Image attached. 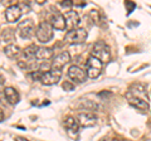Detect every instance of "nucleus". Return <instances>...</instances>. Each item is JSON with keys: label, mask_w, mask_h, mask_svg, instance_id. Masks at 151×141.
Wrapping results in <instances>:
<instances>
[{"label": "nucleus", "mask_w": 151, "mask_h": 141, "mask_svg": "<svg viewBox=\"0 0 151 141\" xmlns=\"http://www.w3.org/2000/svg\"><path fill=\"white\" fill-rule=\"evenodd\" d=\"M32 78L34 81H39L42 84L45 86H52L59 82L60 77H62V72L57 69H50L48 72H40V70H35V72L30 73Z\"/></svg>", "instance_id": "1"}, {"label": "nucleus", "mask_w": 151, "mask_h": 141, "mask_svg": "<svg viewBox=\"0 0 151 141\" xmlns=\"http://www.w3.org/2000/svg\"><path fill=\"white\" fill-rule=\"evenodd\" d=\"M92 57L97 58L101 63H107L111 59V49L105 42L98 40L96 44L93 45V50H92Z\"/></svg>", "instance_id": "2"}, {"label": "nucleus", "mask_w": 151, "mask_h": 141, "mask_svg": "<svg viewBox=\"0 0 151 141\" xmlns=\"http://www.w3.org/2000/svg\"><path fill=\"white\" fill-rule=\"evenodd\" d=\"M35 35L40 43H48L53 38V27L49 22H40L35 29Z\"/></svg>", "instance_id": "3"}, {"label": "nucleus", "mask_w": 151, "mask_h": 141, "mask_svg": "<svg viewBox=\"0 0 151 141\" xmlns=\"http://www.w3.org/2000/svg\"><path fill=\"white\" fill-rule=\"evenodd\" d=\"M88 33L83 28H77L74 30L68 32L64 37V42L67 44H81L83 42H86Z\"/></svg>", "instance_id": "4"}, {"label": "nucleus", "mask_w": 151, "mask_h": 141, "mask_svg": "<svg viewBox=\"0 0 151 141\" xmlns=\"http://www.w3.org/2000/svg\"><path fill=\"white\" fill-rule=\"evenodd\" d=\"M101 70H102V63L98 60L97 58L89 55L87 62H86V73H87V77L88 78H97L98 76L101 74Z\"/></svg>", "instance_id": "5"}, {"label": "nucleus", "mask_w": 151, "mask_h": 141, "mask_svg": "<svg viewBox=\"0 0 151 141\" xmlns=\"http://www.w3.org/2000/svg\"><path fill=\"white\" fill-rule=\"evenodd\" d=\"M35 25L32 19H27L24 22H20L18 24V34L24 39H29L35 34Z\"/></svg>", "instance_id": "6"}, {"label": "nucleus", "mask_w": 151, "mask_h": 141, "mask_svg": "<svg viewBox=\"0 0 151 141\" xmlns=\"http://www.w3.org/2000/svg\"><path fill=\"white\" fill-rule=\"evenodd\" d=\"M68 77L73 83H83L87 79V73L78 65H70L68 68Z\"/></svg>", "instance_id": "7"}, {"label": "nucleus", "mask_w": 151, "mask_h": 141, "mask_svg": "<svg viewBox=\"0 0 151 141\" xmlns=\"http://www.w3.org/2000/svg\"><path fill=\"white\" fill-rule=\"evenodd\" d=\"M77 121L79 126H82V127H92V126L96 125L97 117L91 111H83L77 115Z\"/></svg>", "instance_id": "8"}, {"label": "nucleus", "mask_w": 151, "mask_h": 141, "mask_svg": "<svg viewBox=\"0 0 151 141\" xmlns=\"http://www.w3.org/2000/svg\"><path fill=\"white\" fill-rule=\"evenodd\" d=\"M70 62V55L68 52H60L59 54L54 55L52 58V62H50V67L52 69H57V70H62V68L64 67L65 64H68Z\"/></svg>", "instance_id": "9"}, {"label": "nucleus", "mask_w": 151, "mask_h": 141, "mask_svg": "<svg viewBox=\"0 0 151 141\" xmlns=\"http://www.w3.org/2000/svg\"><path fill=\"white\" fill-rule=\"evenodd\" d=\"M64 22H65V29L68 32L77 29V27L79 24V15L77 12L69 10L64 14Z\"/></svg>", "instance_id": "10"}, {"label": "nucleus", "mask_w": 151, "mask_h": 141, "mask_svg": "<svg viewBox=\"0 0 151 141\" xmlns=\"http://www.w3.org/2000/svg\"><path fill=\"white\" fill-rule=\"evenodd\" d=\"M22 14H23V12H22L20 6H19L18 4H14V5L8 6V9L5 10V18L9 23H15L20 19Z\"/></svg>", "instance_id": "11"}, {"label": "nucleus", "mask_w": 151, "mask_h": 141, "mask_svg": "<svg viewBox=\"0 0 151 141\" xmlns=\"http://www.w3.org/2000/svg\"><path fill=\"white\" fill-rule=\"evenodd\" d=\"M64 127L67 130L68 135L70 137H76V136L78 135V131H79V124L77 119H74V117L69 116L67 119L64 120Z\"/></svg>", "instance_id": "12"}, {"label": "nucleus", "mask_w": 151, "mask_h": 141, "mask_svg": "<svg viewBox=\"0 0 151 141\" xmlns=\"http://www.w3.org/2000/svg\"><path fill=\"white\" fill-rule=\"evenodd\" d=\"M49 23H50V25L53 27V29H57V30H64L65 29L64 15L63 14H60V13H58V12L52 14Z\"/></svg>", "instance_id": "13"}, {"label": "nucleus", "mask_w": 151, "mask_h": 141, "mask_svg": "<svg viewBox=\"0 0 151 141\" xmlns=\"http://www.w3.org/2000/svg\"><path fill=\"white\" fill-rule=\"evenodd\" d=\"M127 96L140 97V98H146V100H147V96H146V86H144V84H141V83H134L129 88Z\"/></svg>", "instance_id": "14"}, {"label": "nucleus", "mask_w": 151, "mask_h": 141, "mask_svg": "<svg viewBox=\"0 0 151 141\" xmlns=\"http://www.w3.org/2000/svg\"><path fill=\"white\" fill-rule=\"evenodd\" d=\"M127 100H129L130 105L134 106L135 109H137L140 111H147L149 110V102L146 98H140V97H132V96H127Z\"/></svg>", "instance_id": "15"}, {"label": "nucleus", "mask_w": 151, "mask_h": 141, "mask_svg": "<svg viewBox=\"0 0 151 141\" xmlns=\"http://www.w3.org/2000/svg\"><path fill=\"white\" fill-rule=\"evenodd\" d=\"M4 96H5L6 101L10 103V105H17V103H19V101H20L19 92L14 87H6L5 90H4Z\"/></svg>", "instance_id": "16"}, {"label": "nucleus", "mask_w": 151, "mask_h": 141, "mask_svg": "<svg viewBox=\"0 0 151 141\" xmlns=\"http://www.w3.org/2000/svg\"><path fill=\"white\" fill-rule=\"evenodd\" d=\"M54 55V52L52 48L48 47H38L37 53H35V59L37 60H48Z\"/></svg>", "instance_id": "17"}, {"label": "nucleus", "mask_w": 151, "mask_h": 141, "mask_svg": "<svg viewBox=\"0 0 151 141\" xmlns=\"http://www.w3.org/2000/svg\"><path fill=\"white\" fill-rule=\"evenodd\" d=\"M4 53H5L6 57L14 59V58H18L19 55L22 54V49L15 44H8L5 48H4Z\"/></svg>", "instance_id": "18"}, {"label": "nucleus", "mask_w": 151, "mask_h": 141, "mask_svg": "<svg viewBox=\"0 0 151 141\" xmlns=\"http://www.w3.org/2000/svg\"><path fill=\"white\" fill-rule=\"evenodd\" d=\"M37 49L38 47L32 44L29 47H27V48L22 52V55L23 58H24L25 60H32V59H35V53H37Z\"/></svg>", "instance_id": "19"}, {"label": "nucleus", "mask_w": 151, "mask_h": 141, "mask_svg": "<svg viewBox=\"0 0 151 141\" xmlns=\"http://www.w3.org/2000/svg\"><path fill=\"white\" fill-rule=\"evenodd\" d=\"M79 107H82V109H84L86 111L93 112L94 110L97 109V105H96V103H93L92 101H84V102L81 103V106H79Z\"/></svg>", "instance_id": "20"}, {"label": "nucleus", "mask_w": 151, "mask_h": 141, "mask_svg": "<svg viewBox=\"0 0 151 141\" xmlns=\"http://www.w3.org/2000/svg\"><path fill=\"white\" fill-rule=\"evenodd\" d=\"M3 39H5V42H12L14 38V32L12 29H8V30H4L3 33Z\"/></svg>", "instance_id": "21"}, {"label": "nucleus", "mask_w": 151, "mask_h": 141, "mask_svg": "<svg viewBox=\"0 0 151 141\" xmlns=\"http://www.w3.org/2000/svg\"><path fill=\"white\" fill-rule=\"evenodd\" d=\"M63 90H65V92H70V91H73L74 90V84H73V82H69V81H64L63 82Z\"/></svg>", "instance_id": "22"}, {"label": "nucleus", "mask_w": 151, "mask_h": 141, "mask_svg": "<svg viewBox=\"0 0 151 141\" xmlns=\"http://www.w3.org/2000/svg\"><path fill=\"white\" fill-rule=\"evenodd\" d=\"M125 6L127 8V14H131L132 12H134V9L136 8V4L132 3V1H126L125 3Z\"/></svg>", "instance_id": "23"}, {"label": "nucleus", "mask_w": 151, "mask_h": 141, "mask_svg": "<svg viewBox=\"0 0 151 141\" xmlns=\"http://www.w3.org/2000/svg\"><path fill=\"white\" fill-rule=\"evenodd\" d=\"M60 5H62L63 8H70V6H73V1H60Z\"/></svg>", "instance_id": "24"}, {"label": "nucleus", "mask_w": 151, "mask_h": 141, "mask_svg": "<svg viewBox=\"0 0 151 141\" xmlns=\"http://www.w3.org/2000/svg\"><path fill=\"white\" fill-rule=\"evenodd\" d=\"M14 141H29V140L25 139V137H23V136H17L15 140H14Z\"/></svg>", "instance_id": "25"}, {"label": "nucleus", "mask_w": 151, "mask_h": 141, "mask_svg": "<svg viewBox=\"0 0 151 141\" xmlns=\"http://www.w3.org/2000/svg\"><path fill=\"white\" fill-rule=\"evenodd\" d=\"M1 121H4V112L0 110V122H1Z\"/></svg>", "instance_id": "26"}, {"label": "nucleus", "mask_w": 151, "mask_h": 141, "mask_svg": "<svg viewBox=\"0 0 151 141\" xmlns=\"http://www.w3.org/2000/svg\"><path fill=\"white\" fill-rule=\"evenodd\" d=\"M3 83H4V77L0 74V84H3Z\"/></svg>", "instance_id": "27"}, {"label": "nucleus", "mask_w": 151, "mask_h": 141, "mask_svg": "<svg viewBox=\"0 0 151 141\" xmlns=\"http://www.w3.org/2000/svg\"><path fill=\"white\" fill-rule=\"evenodd\" d=\"M101 141H110V140H108V139H102Z\"/></svg>", "instance_id": "28"}, {"label": "nucleus", "mask_w": 151, "mask_h": 141, "mask_svg": "<svg viewBox=\"0 0 151 141\" xmlns=\"http://www.w3.org/2000/svg\"><path fill=\"white\" fill-rule=\"evenodd\" d=\"M147 141H151V140H147Z\"/></svg>", "instance_id": "29"}]
</instances>
